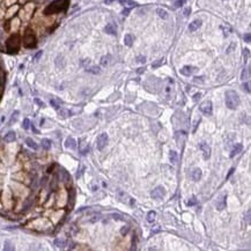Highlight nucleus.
Here are the masks:
<instances>
[{
    "label": "nucleus",
    "mask_w": 251,
    "mask_h": 251,
    "mask_svg": "<svg viewBox=\"0 0 251 251\" xmlns=\"http://www.w3.org/2000/svg\"><path fill=\"white\" fill-rule=\"evenodd\" d=\"M58 115H59L61 118H67L69 115H71V112H69V110H67V109H58Z\"/></svg>",
    "instance_id": "nucleus-22"
},
{
    "label": "nucleus",
    "mask_w": 251,
    "mask_h": 251,
    "mask_svg": "<svg viewBox=\"0 0 251 251\" xmlns=\"http://www.w3.org/2000/svg\"><path fill=\"white\" fill-rule=\"evenodd\" d=\"M155 217H156L155 212H154V211H151V212H148V214H147V221H148V222H154Z\"/></svg>",
    "instance_id": "nucleus-27"
},
{
    "label": "nucleus",
    "mask_w": 251,
    "mask_h": 251,
    "mask_svg": "<svg viewBox=\"0 0 251 251\" xmlns=\"http://www.w3.org/2000/svg\"><path fill=\"white\" fill-rule=\"evenodd\" d=\"M242 88H243V90H245L247 93H250V84H249V82H245V84L242 85Z\"/></svg>",
    "instance_id": "nucleus-33"
},
{
    "label": "nucleus",
    "mask_w": 251,
    "mask_h": 251,
    "mask_svg": "<svg viewBox=\"0 0 251 251\" xmlns=\"http://www.w3.org/2000/svg\"><path fill=\"white\" fill-rule=\"evenodd\" d=\"M101 65H102V66H107L108 65V57L107 56L102 57V59H101Z\"/></svg>",
    "instance_id": "nucleus-36"
},
{
    "label": "nucleus",
    "mask_w": 251,
    "mask_h": 251,
    "mask_svg": "<svg viewBox=\"0 0 251 251\" xmlns=\"http://www.w3.org/2000/svg\"><path fill=\"white\" fill-rule=\"evenodd\" d=\"M127 230H129V228H123L122 229V234H125V233H127Z\"/></svg>",
    "instance_id": "nucleus-48"
},
{
    "label": "nucleus",
    "mask_w": 251,
    "mask_h": 251,
    "mask_svg": "<svg viewBox=\"0 0 251 251\" xmlns=\"http://www.w3.org/2000/svg\"><path fill=\"white\" fill-rule=\"evenodd\" d=\"M34 102L36 103V104H38L39 107H44V105H45V104H44V103H43L42 101H41V100H39V99H35V100H34Z\"/></svg>",
    "instance_id": "nucleus-38"
},
{
    "label": "nucleus",
    "mask_w": 251,
    "mask_h": 251,
    "mask_svg": "<svg viewBox=\"0 0 251 251\" xmlns=\"http://www.w3.org/2000/svg\"><path fill=\"white\" fill-rule=\"evenodd\" d=\"M248 56H249V50H244V61H247Z\"/></svg>",
    "instance_id": "nucleus-42"
},
{
    "label": "nucleus",
    "mask_w": 251,
    "mask_h": 251,
    "mask_svg": "<svg viewBox=\"0 0 251 251\" xmlns=\"http://www.w3.org/2000/svg\"><path fill=\"white\" fill-rule=\"evenodd\" d=\"M241 100L237 93L234 90H228L226 93V105L230 110H235L236 108L240 105Z\"/></svg>",
    "instance_id": "nucleus-3"
},
{
    "label": "nucleus",
    "mask_w": 251,
    "mask_h": 251,
    "mask_svg": "<svg viewBox=\"0 0 251 251\" xmlns=\"http://www.w3.org/2000/svg\"><path fill=\"white\" fill-rule=\"evenodd\" d=\"M130 11H131V8H124V11H123V15H129V13H130Z\"/></svg>",
    "instance_id": "nucleus-41"
},
{
    "label": "nucleus",
    "mask_w": 251,
    "mask_h": 251,
    "mask_svg": "<svg viewBox=\"0 0 251 251\" xmlns=\"http://www.w3.org/2000/svg\"><path fill=\"white\" fill-rule=\"evenodd\" d=\"M65 147H66V148L75 149L76 148V141L74 140L72 137L67 138V139H66V141H65Z\"/></svg>",
    "instance_id": "nucleus-11"
},
{
    "label": "nucleus",
    "mask_w": 251,
    "mask_h": 251,
    "mask_svg": "<svg viewBox=\"0 0 251 251\" xmlns=\"http://www.w3.org/2000/svg\"><path fill=\"white\" fill-rule=\"evenodd\" d=\"M197 71V69L196 67H193V66H184L183 69H181V73H182L183 75H185V76H190L191 74L193 72H196Z\"/></svg>",
    "instance_id": "nucleus-9"
},
{
    "label": "nucleus",
    "mask_w": 251,
    "mask_h": 251,
    "mask_svg": "<svg viewBox=\"0 0 251 251\" xmlns=\"http://www.w3.org/2000/svg\"><path fill=\"white\" fill-rule=\"evenodd\" d=\"M162 64H163V59H160L159 61H156V63L152 64V67H153V69H157V67H160Z\"/></svg>",
    "instance_id": "nucleus-32"
},
{
    "label": "nucleus",
    "mask_w": 251,
    "mask_h": 251,
    "mask_svg": "<svg viewBox=\"0 0 251 251\" xmlns=\"http://www.w3.org/2000/svg\"><path fill=\"white\" fill-rule=\"evenodd\" d=\"M21 45V37L19 34H12L6 41V51L8 54H16L20 50Z\"/></svg>",
    "instance_id": "nucleus-2"
},
{
    "label": "nucleus",
    "mask_w": 251,
    "mask_h": 251,
    "mask_svg": "<svg viewBox=\"0 0 251 251\" xmlns=\"http://www.w3.org/2000/svg\"><path fill=\"white\" fill-rule=\"evenodd\" d=\"M200 149L202 151V155H204V159L205 160H208L209 156H211V148L209 146L206 142H202L200 144Z\"/></svg>",
    "instance_id": "nucleus-8"
},
{
    "label": "nucleus",
    "mask_w": 251,
    "mask_h": 251,
    "mask_svg": "<svg viewBox=\"0 0 251 251\" xmlns=\"http://www.w3.org/2000/svg\"><path fill=\"white\" fill-rule=\"evenodd\" d=\"M133 36L131 34H126L125 37H124V44H125L126 46H132V44H133Z\"/></svg>",
    "instance_id": "nucleus-16"
},
{
    "label": "nucleus",
    "mask_w": 251,
    "mask_h": 251,
    "mask_svg": "<svg viewBox=\"0 0 251 251\" xmlns=\"http://www.w3.org/2000/svg\"><path fill=\"white\" fill-rule=\"evenodd\" d=\"M250 37H251V36H250V34H249V33H248V34H245V35H244V41H245L247 43H250V41H251Z\"/></svg>",
    "instance_id": "nucleus-39"
},
{
    "label": "nucleus",
    "mask_w": 251,
    "mask_h": 251,
    "mask_svg": "<svg viewBox=\"0 0 251 251\" xmlns=\"http://www.w3.org/2000/svg\"><path fill=\"white\" fill-rule=\"evenodd\" d=\"M164 193H166V191H164L163 187H156L152 191V198H154V199H161L164 196Z\"/></svg>",
    "instance_id": "nucleus-7"
},
{
    "label": "nucleus",
    "mask_w": 251,
    "mask_h": 251,
    "mask_svg": "<svg viewBox=\"0 0 251 251\" xmlns=\"http://www.w3.org/2000/svg\"><path fill=\"white\" fill-rule=\"evenodd\" d=\"M1 81H3V75H1V72H0V84H1Z\"/></svg>",
    "instance_id": "nucleus-52"
},
{
    "label": "nucleus",
    "mask_w": 251,
    "mask_h": 251,
    "mask_svg": "<svg viewBox=\"0 0 251 251\" xmlns=\"http://www.w3.org/2000/svg\"><path fill=\"white\" fill-rule=\"evenodd\" d=\"M114 219L115 220H122V217L119 214H114Z\"/></svg>",
    "instance_id": "nucleus-44"
},
{
    "label": "nucleus",
    "mask_w": 251,
    "mask_h": 251,
    "mask_svg": "<svg viewBox=\"0 0 251 251\" xmlns=\"http://www.w3.org/2000/svg\"><path fill=\"white\" fill-rule=\"evenodd\" d=\"M202 26V20H193L192 22L189 24V30L190 31H196L197 29H199V27Z\"/></svg>",
    "instance_id": "nucleus-10"
},
{
    "label": "nucleus",
    "mask_w": 251,
    "mask_h": 251,
    "mask_svg": "<svg viewBox=\"0 0 251 251\" xmlns=\"http://www.w3.org/2000/svg\"><path fill=\"white\" fill-rule=\"evenodd\" d=\"M249 78H250V69H244L243 71H242V74H241V80L245 81L247 79H249Z\"/></svg>",
    "instance_id": "nucleus-23"
},
{
    "label": "nucleus",
    "mask_w": 251,
    "mask_h": 251,
    "mask_svg": "<svg viewBox=\"0 0 251 251\" xmlns=\"http://www.w3.org/2000/svg\"><path fill=\"white\" fill-rule=\"evenodd\" d=\"M50 104H51V107L58 110V109H60V105H59V103L56 101V100H50Z\"/></svg>",
    "instance_id": "nucleus-30"
},
{
    "label": "nucleus",
    "mask_w": 251,
    "mask_h": 251,
    "mask_svg": "<svg viewBox=\"0 0 251 251\" xmlns=\"http://www.w3.org/2000/svg\"><path fill=\"white\" fill-rule=\"evenodd\" d=\"M156 13H157V15L160 16L161 19H163V20L168 19V13L163 8H157V9H156Z\"/></svg>",
    "instance_id": "nucleus-18"
},
{
    "label": "nucleus",
    "mask_w": 251,
    "mask_h": 251,
    "mask_svg": "<svg viewBox=\"0 0 251 251\" xmlns=\"http://www.w3.org/2000/svg\"><path fill=\"white\" fill-rule=\"evenodd\" d=\"M15 132L14 131H9V132H7V134H5L4 137V140L6 141V142H13V141L15 140Z\"/></svg>",
    "instance_id": "nucleus-12"
},
{
    "label": "nucleus",
    "mask_w": 251,
    "mask_h": 251,
    "mask_svg": "<svg viewBox=\"0 0 251 251\" xmlns=\"http://www.w3.org/2000/svg\"><path fill=\"white\" fill-rule=\"evenodd\" d=\"M19 115H20V112L18 110L16 111H14L13 114H12V117H11V120H9V124H14V123L18 120V118H19Z\"/></svg>",
    "instance_id": "nucleus-26"
},
{
    "label": "nucleus",
    "mask_w": 251,
    "mask_h": 251,
    "mask_svg": "<svg viewBox=\"0 0 251 251\" xmlns=\"http://www.w3.org/2000/svg\"><path fill=\"white\" fill-rule=\"evenodd\" d=\"M42 147L45 151H48V149L51 148V140H49V139H43L42 140Z\"/></svg>",
    "instance_id": "nucleus-24"
},
{
    "label": "nucleus",
    "mask_w": 251,
    "mask_h": 251,
    "mask_svg": "<svg viewBox=\"0 0 251 251\" xmlns=\"http://www.w3.org/2000/svg\"><path fill=\"white\" fill-rule=\"evenodd\" d=\"M31 129H33V131H34L35 133H38V131H37V130H36V129H35V126H34V125H31Z\"/></svg>",
    "instance_id": "nucleus-49"
},
{
    "label": "nucleus",
    "mask_w": 251,
    "mask_h": 251,
    "mask_svg": "<svg viewBox=\"0 0 251 251\" xmlns=\"http://www.w3.org/2000/svg\"><path fill=\"white\" fill-rule=\"evenodd\" d=\"M42 51H39V52H38L37 54H36V56H35V60H37V59H39V57H41V56H42Z\"/></svg>",
    "instance_id": "nucleus-45"
},
{
    "label": "nucleus",
    "mask_w": 251,
    "mask_h": 251,
    "mask_svg": "<svg viewBox=\"0 0 251 251\" xmlns=\"http://www.w3.org/2000/svg\"><path fill=\"white\" fill-rule=\"evenodd\" d=\"M192 178H193V181H196V182L202 178V170H200L199 168H196V169L192 171Z\"/></svg>",
    "instance_id": "nucleus-17"
},
{
    "label": "nucleus",
    "mask_w": 251,
    "mask_h": 251,
    "mask_svg": "<svg viewBox=\"0 0 251 251\" xmlns=\"http://www.w3.org/2000/svg\"><path fill=\"white\" fill-rule=\"evenodd\" d=\"M145 71V69H139V71H138V73H139V74H140V73H142Z\"/></svg>",
    "instance_id": "nucleus-51"
},
{
    "label": "nucleus",
    "mask_w": 251,
    "mask_h": 251,
    "mask_svg": "<svg viewBox=\"0 0 251 251\" xmlns=\"http://www.w3.org/2000/svg\"><path fill=\"white\" fill-rule=\"evenodd\" d=\"M242 148H243V146H242V145H241V144H236V146L234 147V149L232 151V153H230V157H234L236 154H238V153L242 151Z\"/></svg>",
    "instance_id": "nucleus-19"
},
{
    "label": "nucleus",
    "mask_w": 251,
    "mask_h": 251,
    "mask_svg": "<svg viewBox=\"0 0 251 251\" xmlns=\"http://www.w3.org/2000/svg\"><path fill=\"white\" fill-rule=\"evenodd\" d=\"M184 1H185V0H177V1H176V3H175V7H176V8L182 7L183 4H184Z\"/></svg>",
    "instance_id": "nucleus-37"
},
{
    "label": "nucleus",
    "mask_w": 251,
    "mask_h": 251,
    "mask_svg": "<svg viewBox=\"0 0 251 251\" xmlns=\"http://www.w3.org/2000/svg\"><path fill=\"white\" fill-rule=\"evenodd\" d=\"M112 1H114V0H105L104 3H105V4H110V3H112Z\"/></svg>",
    "instance_id": "nucleus-50"
},
{
    "label": "nucleus",
    "mask_w": 251,
    "mask_h": 251,
    "mask_svg": "<svg viewBox=\"0 0 251 251\" xmlns=\"http://www.w3.org/2000/svg\"><path fill=\"white\" fill-rule=\"evenodd\" d=\"M22 127L24 130H28L29 127H30V120L28 119V118H26L24 120H23V125H22Z\"/></svg>",
    "instance_id": "nucleus-31"
},
{
    "label": "nucleus",
    "mask_w": 251,
    "mask_h": 251,
    "mask_svg": "<svg viewBox=\"0 0 251 251\" xmlns=\"http://www.w3.org/2000/svg\"><path fill=\"white\" fill-rule=\"evenodd\" d=\"M199 110L202 111L204 115H207V116H211L212 112H213V107H212V102L211 101H205L204 103L200 104L199 107Z\"/></svg>",
    "instance_id": "nucleus-5"
},
{
    "label": "nucleus",
    "mask_w": 251,
    "mask_h": 251,
    "mask_svg": "<svg viewBox=\"0 0 251 251\" xmlns=\"http://www.w3.org/2000/svg\"><path fill=\"white\" fill-rule=\"evenodd\" d=\"M137 61H138V63H140V64H145V61H146V57H145V56H138Z\"/></svg>",
    "instance_id": "nucleus-34"
},
{
    "label": "nucleus",
    "mask_w": 251,
    "mask_h": 251,
    "mask_svg": "<svg viewBox=\"0 0 251 251\" xmlns=\"http://www.w3.org/2000/svg\"><path fill=\"white\" fill-rule=\"evenodd\" d=\"M54 243V245L58 248H64L66 242H65V240H63V238H56Z\"/></svg>",
    "instance_id": "nucleus-25"
},
{
    "label": "nucleus",
    "mask_w": 251,
    "mask_h": 251,
    "mask_svg": "<svg viewBox=\"0 0 251 251\" xmlns=\"http://www.w3.org/2000/svg\"><path fill=\"white\" fill-rule=\"evenodd\" d=\"M170 161H171V163H176V162H177V153L174 152V151L170 152Z\"/></svg>",
    "instance_id": "nucleus-29"
},
{
    "label": "nucleus",
    "mask_w": 251,
    "mask_h": 251,
    "mask_svg": "<svg viewBox=\"0 0 251 251\" xmlns=\"http://www.w3.org/2000/svg\"><path fill=\"white\" fill-rule=\"evenodd\" d=\"M69 0H54L50 5H48L44 9V14L45 15H52V14H57L60 12L65 11L67 6H69Z\"/></svg>",
    "instance_id": "nucleus-1"
},
{
    "label": "nucleus",
    "mask_w": 251,
    "mask_h": 251,
    "mask_svg": "<svg viewBox=\"0 0 251 251\" xmlns=\"http://www.w3.org/2000/svg\"><path fill=\"white\" fill-rule=\"evenodd\" d=\"M233 172H234V168H232V169H230V171H229V174H228V175H227V178H229V177H230V176L233 175Z\"/></svg>",
    "instance_id": "nucleus-47"
},
{
    "label": "nucleus",
    "mask_w": 251,
    "mask_h": 251,
    "mask_svg": "<svg viewBox=\"0 0 251 251\" xmlns=\"http://www.w3.org/2000/svg\"><path fill=\"white\" fill-rule=\"evenodd\" d=\"M200 96H202V94H200V93L196 94V95L193 96V101H198V99H200Z\"/></svg>",
    "instance_id": "nucleus-43"
},
{
    "label": "nucleus",
    "mask_w": 251,
    "mask_h": 251,
    "mask_svg": "<svg viewBox=\"0 0 251 251\" xmlns=\"http://www.w3.org/2000/svg\"><path fill=\"white\" fill-rule=\"evenodd\" d=\"M56 66L59 67V69H63L65 66V61H64V57L63 56H58L56 58Z\"/></svg>",
    "instance_id": "nucleus-20"
},
{
    "label": "nucleus",
    "mask_w": 251,
    "mask_h": 251,
    "mask_svg": "<svg viewBox=\"0 0 251 251\" xmlns=\"http://www.w3.org/2000/svg\"><path fill=\"white\" fill-rule=\"evenodd\" d=\"M196 202H197V199H196V197H192V198H191V200H189V202H187V205L193 206V205H196Z\"/></svg>",
    "instance_id": "nucleus-35"
},
{
    "label": "nucleus",
    "mask_w": 251,
    "mask_h": 251,
    "mask_svg": "<svg viewBox=\"0 0 251 251\" xmlns=\"http://www.w3.org/2000/svg\"><path fill=\"white\" fill-rule=\"evenodd\" d=\"M4 250L6 251H11V250H14V245L12 243L11 241H6L5 242V247H4Z\"/></svg>",
    "instance_id": "nucleus-28"
},
{
    "label": "nucleus",
    "mask_w": 251,
    "mask_h": 251,
    "mask_svg": "<svg viewBox=\"0 0 251 251\" xmlns=\"http://www.w3.org/2000/svg\"><path fill=\"white\" fill-rule=\"evenodd\" d=\"M104 31H105L107 34H109V35H116V27H115L112 23H109V24H107V26H105V28H104Z\"/></svg>",
    "instance_id": "nucleus-14"
},
{
    "label": "nucleus",
    "mask_w": 251,
    "mask_h": 251,
    "mask_svg": "<svg viewBox=\"0 0 251 251\" xmlns=\"http://www.w3.org/2000/svg\"><path fill=\"white\" fill-rule=\"evenodd\" d=\"M217 207L218 209H223L226 207V194H222V197L219 198L217 200Z\"/></svg>",
    "instance_id": "nucleus-13"
},
{
    "label": "nucleus",
    "mask_w": 251,
    "mask_h": 251,
    "mask_svg": "<svg viewBox=\"0 0 251 251\" xmlns=\"http://www.w3.org/2000/svg\"><path fill=\"white\" fill-rule=\"evenodd\" d=\"M26 144H27L28 147H30V148L34 149V151H37L38 149V145L36 144L31 138H27V139H26Z\"/></svg>",
    "instance_id": "nucleus-15"
},
{
    "label": "nucleus",
    "mask_w": 251,
    "mask_h": 251,
    "mask_svg": "<svg viewBox=\"0 0 251 251\" xmlns=\"http://www.w3.org/2000/svg\"><path fill=\"white\" fill-rule=\"evenodd\" d=\"M250 214H251V211H250V209H248L247 215H245V219H247L248 223H250Z\"/></svg>",
    "instance_id": "nucleus-40"
},
{
    "label": "nucleus",
    "mask_w": 251,
    "mask_h": 251,
    "mask_svg": "<svg viewBox=\"0 0 251 251\" xmlns=\"http://www.w3.org/2000/svg\"><path fill=\"white\" fill-rule=\"evenodd\" d=\"M108 139H109V138H108L107 133H102L97 137V140H96V147H97L99 151H102V149L107 146Z\"/></svg>",
    "instance_id": "nucleus-6"
},
{
    "label": "nucleus",
    "mask_w": 251,
    "mask_h": 251,
    "mask_svg": "<svg viewBox=\"0 0 251 251\" xmlns=\"http://www.w3.org/2000/svg\"><path fill=\"white\" fill-rule=\"evenodd\" d=\"M86 71L89 73H93V74H100V73H101V69H100L99 66H90V67H87Z\"/></svg>",
    "instance_id": "nucleus-21"
},
{
    "label": "nucleus",
    "mask_w": 251,
    "mask_h": 251,
    "mask_svg": "<svg viewBox=\"0 0 251 251\" xmlns=\"http://www.w3.org/2000/svg\"><path fill=\"white\" fill-rule=\"evenodd\" d=\"M190 12H191V9H190V8H187V9H185V11H184V15H185V16H187V15H189V14H190Z\"/></svg>",
    "instance_id": "nucleus-46"
},
{
    "label": "nucleus",
    "mask_w": 251,
    "mask_h": 251,
    "mask_svg": "<svg viewBox=\"0 0 251 251\" xmlns=\"http://www.w3.org/2000/svg\"><path fill=\"white\" fill-rule=\"evenodd\" d=\"M36 44H37V39H36V35L34 34V31L31 30L30 28L26 29L24 35H23V45L27 49H34Z\"/></svg>",
    "instance_id": "nucleus-4"
}]
</instances>
